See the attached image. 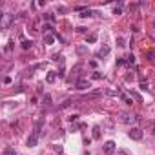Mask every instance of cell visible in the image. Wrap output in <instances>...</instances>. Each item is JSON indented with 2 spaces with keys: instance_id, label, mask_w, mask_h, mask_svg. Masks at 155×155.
<instances>
[{
  "instance_id": "obj_19",
  "label": "cell",
  "mask_w": 155,
  "mask_h": 155,
  "mask_svg": "<svg viewBox=\"0 0 155 155\" xmlns=\"http://www.w3.org/2000/svg\"><path fill=\"white\" fill-rule=\"evenodd\" d=\"M133 62H135V57H133V55L130 53V55L126 57V64H133Z\"/></svg>"
},
{
  "instance_id": "obj_2",
  "label": "cell",
  "mask_w": 155,
  "mask_h": 155,
  "mask_svg": "<svg viewBox=\"0 0 155 155\" xmlns=\"http://www.w3.org/2000/svg\"><path fill=\"white\" fill-rule=\"evenodd\" d=\"M128 137H130L131 141H141V139H142V130H139V128H131V130L128 131Z\"/></svg>"
},
{
  "instance_id": "obj_33",
  "label": "cell",
  "mask_w": 155,
  "mask_h": 155,
  "mask_svg": "<svg viewBox=\"0 0 155 155\" xmlns=\"http://www.w3.org/2000/svg\"><path fill=\"white\" fill-rule=\"evenodd\" d=\"M153 28H155V20H153Z\"/></svg>"
},
{
  "instance_id": "obj_4",
  "label": "cell",
  "mask_w": 155,
  "mask_h": 155,
  "mask_svg": "<svg viewBox=\"0 0 155 155\" xmlns=\"http://www.w3.org/2000/svg\"><path fill=\"white\" fill-rule=\"evenodd\" d=\"M75 88L80 89V91H84V89H89V88H91V84H89V80H88V78H78L77 82H75Z\"/></svg>"
},
{
  "instance_id": "obj_6",
  "label": "cell",
  "mask_w": 155,
  "mask_h": 155,
  "mask_svg": "<svg viewBox=\"0 0 155 155\" xmlns=\"http://www.w3.org/2000/svg\"><path fill=\"white\" fill-rule=\"evenodd\" d=\"M15 20L13 15H2V29H7V26Z\"/></svg>"
},
{
  "instance_id": "obj_29",
  "label": "cell",
  "mask_w": 155,
  "mask_h": 155,
  "mask_svg": "<svg viewBox=\"0 0 155 155\" xmlns=\"http://www.w3.org/2000/svg\"><path fill=\"white\" fill-rule=\"evenodd\" d=\"M124 80H126V82H131V80H133V75H126Z\"/></svg>"
},
{
  "instance_id": "obj_3",
  "label": "cell",
  "mask_w": 155,
  "mask_h": 155,
  "mask_svg": "<svg viewBox=\"0 0 155 155\" xmlns=\"http://www.w3.org/2000/svg\"><path fill=\"white\" fill-rule=\"evenodd\" d=\"M137 120H139V117L131 115V113H120V122H124V124H133Z\"/></svg>"
},
{
  "instance_id": "obj_5",
  "label": "cell",
  "mask_w": 155,
  "mask_h": 155,
  "mask_svg": "<svg viewBox=\"0 0 155 155\" xmlns=\"http://www.w3.org/2000/svg\"><path fill=\"white\" fill-rule=\"evenodd\" d=\"M115 142L113 141H108V142H104V153L106 155H115Z\"/></svg>"
},
{
  "instance_id": "obj_11",
  "label": "cell",
  "mask_w": 155,
  "mask_h": 155,
  "mask_svg": "<svg viewBox=\"0 0 155 155\" xmlns=\"http://www.w3.org/2000/svg\"><path fill=\"white\" fill-rule=\"evenodd\" d=\"M106 95H110V97H117V95H120V91H119V89H106Z\"/></svg>"
},
{
  "instance_id": "obj_21",
  "label": "cell",
  "mask_w": 155,
  "mask_h": 155,
  "mask_svg": "<svg viewBox=\"0 0 155 155\" xmlns=\"http://www.w3.org/2000/svg\"><path fill=\"white\" fill-rule=\"evenodd\" d=\"M117 46H119V47H124V46H126V44H124V39H122V37H117Z\"/></svg>"
},
{
  "instance_id": "obj_14",
  "label": "cell",
  "mask_w": 155,
  "mask_h": 155,
  "mask_svg": "<svg viewBox=\"0 0 155 155\" xmlns=\"http://www.w3.org/2000/svg\"><path fill=\"white\" fill-rule=\"evenodd\" d=\"M113 13H115V15H122V6H120V4H117L115 7H113Z\"/></svg>"
},
{
  "instance_id": "obj_25",
  "label": "cell",
  "mask_w": 155,
  "mask_h": 155,
  "mask_svg": "<svg viewBox=\"0 0 155 155\" xmlns=\"http://www.w3.org/2000/svg\"><path fill=\"white\" fill-rule=\"evenodd\" d=\"M44 100H46V102H44L46 106H49V104H51V97H49V95H44Z\"/></svg>"
},
{
  "instance_id": "obj_24",
  "label": "cell",
  "mask_w": 155,
  "mask_h": 155,
  "mask_svg": "<svg viewBox=\"0 0 155 155\" xmlns=\"http://www.w3.org/2000/svg\"><path fill=\"white\" fill-rule=\"evenodd\" d=\"M93 78H95V80L102 78V73H100V71H93Z\"/></svg>"
},
{
  "instance_id": "obj_27",
  "label": "cell",
  "mask_w": 155,
  "mask_h": 155,
  "mask_svg": "<svg viewBox=\"0 0 155 155\" xmlns=\"http://www.w3.org/2000/svg\"><path fill=\"white\" fill-rule=\"evenodd\" d=\"M78 120V115H71L70 117V122H77Z\"/></svg>"
},
{
  "instance_id": "obj_34",
  "label": "cell",
  "mask_w": 155,
  "mask_h": 155,
  "mask_svg": "<svg viewBox=\"0 0 155 155\" xmlns=\"http://www.w3.org/2000/svg\"><path fill=\"white\" fill-rule=\"evenodd\" d=\"M153 40H155V37H153Z\"/></svg>"
},
{
  "instance_id": "obj_15",
  "label": "cell",
  "mask_w": 155,
  "mask_h": 155,
  "mask_svg": "<svg viewBox=\"0 0 155 155\" xmlns=\"http://www.w3.org/2000/svg\"><path fill=\"white\" fill-rule=\"evenodd\" d=\"M88 44H93V42H95V40H97V35H95V33H91V35H88Z\"/></svg>"
},
{
  "instance_id": "obj_8",
  "label": "cell",
  "mask_w": 155,
  "mask_h": 155,
  "mask_svg": "<svg viewBox=\"0 0 155 155\" xmlns=\"http://www.w3.org/2000/svg\"><path fill=\"white\" fill-rule=\"evenodd\" d=\"M108 53H110V46H102V47L99 49V53H97V57H99V58H102V57H106Z\"/></svg>"
},
{
  "instance_id": "obj_16",
  "label": "cell",
  "mask_w": 155,
  "mask_h": 155,
  "mask_svg": "<svg viewBox=\"0 0 155 155\" xmlns=\"http://www.w3.org/2000/svg\"><path fill=\"white\" fill-rule=\"evenodd\" d=\"M44 18H46L47 22H55V17H53V13H46V15H44Z\"/></svg>"
},
{
  "instance_id": "obj_22",
  "label": "cell",
  "mask_w": 155,
  "mask_h": 155,
  "mask_svg": "<svg viewBox=\"0 0 155 155\" xmlns=\"http://www.w3.org/2000/svg\"><path fill=\"white\" fill-rule=\"evenodd\" d=\"M146 57H148L152 62H155V51H148V53H146Z\"/></svg>"
},
{
  "instance_id": "obj_32",
  "label": "cell",
  "mask_w": 155,
  "mask_h": 155,
  "mask_svg": "<svg viewBox=\"0 0 155 155\" xmlns=\"http://www.w3.org/2000/svg\"><path fill=\"white\" fill-rule=\"evenodd\" d=\"M150 126H152V133H153V135H155V120H153V122H152V124H150Z\"/></svg>"
},
{
  "instance_id": "obj_18",
  "label": "cell",
  "mask_w": 155,
  "mask_h": 155,
  "mask_svg": "<svg viewBox=\"0 0 155 155\" xmlns=\"http://www.w3.org/2000/svg\"><path fill=\"white\" fill-rule=\"evenodd\" d=\"M53 60H55V62H60V64H62V62H64V57H62V55H53Z\"/></svg>"
},
{
  "instance_id": "obj_17",
  "label": "cell",
  "mask_w": 155,
  "mask_h": 155,
  "mask_svg": "<svg viewBox=\"0 0 155 155\" xmlns=\"http://www.w3.org/2000/svg\"><path fill=\"white\" fill-rule=\"evenodd\" d=\"M4 155H18V153H17L13 148H6V150H4Z\"/></svg>"
},
{
  "instance_id": "obj_7",
  "label": "cell",
  "mask_w": 155,
  "mask_h": 155,
  "mask_svg": "<svg viewBox=\"0 0 155 155\" xmlns=\"http://www.w3.org/2000/svg\"><path fill=\"white\" fill-rule=\"evenodd\" d=\"M97 15H99V13H97V11H93V9H89V7H86V9H82V11H80V17H82V18H88V17H97Z\"/></svg>"
},
{
  "instance_id": "obj_28",
  "label": "cell",
  "mask_w": 155,
  "mask_h": 155,
  "mask_svg": "<svg viewBox=\"0 0 155 155\" xmlns=\"http://www.w3.org/2000/svg\"><path fill=\"white\" fill-rule=\"evenodd\" d=\"M77 51H78V53H80V55H82V53H86V47H84V46H80V47H78Z\"/></svg>"
},
{
  "instance_id": "obj_30",
  "label": "cell",
  "mask_w": 155,
  "mask_h": 155,
  "mask_svg": "<svg viewBox=\"0 0 155 155\" xmlns=\"http://www.w3.org/2000/svg\"><path fill=\"white\" fill-rule=\"evenodd\" d=\"M137 7H139V6H137V4H133V6H130V11H137Z\"/></svg>"
},
{
  "instance_id": "obj_26",
  "label": "cell",
  "mask_w": 155,
  "mask_h": 155,
  "mask_svg": "<svg viewBox=\"0 0 155 155\" xmlns=\"http://www.w3.org/2000/svg\"><path fill=\"white\" fill-rule=\"evenodd\" d=\"M115 155H130V152H126V150H117Z\"/></svg>"
},
{
  "instance_id": "obj_12",
  "label": "cell",
  "mask_w": 155,
  "mask_h": 155,
  "mask_svg": "<svg viewBox=\"0 0 155 155\" xmlns=\"http://www.w3.org/2000/svg\"><path fill=\"white\" fill-rule=\"evenodd\" d=\"M33 46V42L31 40H22V49H29Z\"/></svg>"
},
{
  "instance_id": "obj_20",
  "label": "cell",
  "mask_w": 155,
  "mask_h": 155,
  "mask_svg": "<svg viewBox=\"0 0 155 155\" xmlns=\"http://www.w3.org/2000/svg\"><path fill=\"white\" fill-rule=\"evenodd\" d=\"M120 99H122V100H124L126 104H131V99H130L128 95H124V93H120Z\"/></svg>"
},
{
  "instance_id": "obj_10",
  "label": "cell",
  "mask_w": 155,
  "mask_h": 155,
  "mask_svg": "<svg viewBox=\"0 0 155 155\" xmlns=\"http://www.w3.org/2000/svg\"><path fill=\"white\" fill-rule=\"evenodd\" d=\"M46 80H47L49 84H53V82L57 80V73H55V71H49V73H47V77H46Z\"/></svg>"
},
{
  "instance_id": "obj_13",
  "label": "cell",
  "mask_w": 155,
  "mask_h": 155,
  "mask_svg": "<svg viewBox=\"0 0 155 155\" xmlns=\"http://www.w3.org/2000/svg\"><path fill=\"white\" fill-rule=\"evenodd\" d=\"M99 137H100V128L95 126V128H93V139H99Z\"/></svg>"
},
{
  "instance_id": "obj_23",
  "label": "cell",
  "mask_w": 155,
  "mask_h": 155,
  "mask_svg": "<svg viewBox=\"0 0 155 155\" xmlns=\"http://www.w3.org/2000/svg\"><path fill=\"white\" fill-rule=\"evenodd\" d=\"M131 97H133L137 102H142V99H141V95H139V93H135V91H133V93H131Z\"/></svg>"
},
{
  "instance_id": "obj_1",
  "label": "cell",
  "mask_w": 155,
  "mask_h": 155,
  "mask_svg": "<svg viewBox=\"0 0 155 155\" xmlns=\"http://www.w3.org/2000/svg\"><path fill=\"white\" fill-rule=\"evenodd\" d=\"M39 137H40V120L37 122V126H35L33 133H31L29 137H28V146H29V148L37 146V142H39Z\"/></svg>"
},
{
  "instance_id": "obj_31",
  "label": "cell",
  "mask_w": 155,
  "mask_h": 155,
  "mask_svg": "<svg viewBox=\"0 0 155 155\" xmlns=\"http://www.w3.org/2000/svg\"><path fill=\"white\" fill-rule=\"evenodd\" d=\"M117 64H119V66H122V64H126V60H124V58H119V60H117Z\"/></svg>"
},
{
  "instance_id": "obj_9",
  "label": "cell",
  "mask_w": 155,
  "mask_h": 155,
  "mask_svg": "<svg viewBox=\"0 0 155 155\" xmlns=\"http://www.w3.org/2000/svg\"><path fill=\"white\" fill-rule=\"evenodd\" d=\"M44 42H46L47 46H51V44L55 42V35H49V33H47V35H44Z\"/></svg>"
}]
</instances>
